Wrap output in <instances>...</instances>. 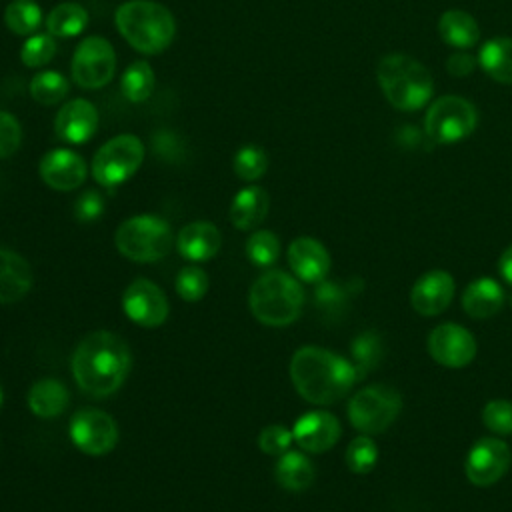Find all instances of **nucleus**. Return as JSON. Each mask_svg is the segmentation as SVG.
Listing matches in <instances>:
<instances>
[{
  "label": "nucleus",
  "mask_w": 512,
  "mask_h": 512,
  "mask_svg": "<svg viewBox=\"0 0 512 512\" xmlns=\"http://www.w3.org/2000/svg\"><path fill=\"white\" fill-rule=\"evenodd\" d=\"M72 78L80 88L96 90L106 86L116 72V52L102 36L84 38L72 54Z\"/></svg>",
  "instance_id": "9d476101"
},
{
  "label": "nucleus",
  "mask_w": 512,
  "mask_h": 512,
  "mask_svg": "<svg viewBox=\"0 0 512 512\" xmlns=\"http://www.w3.org/2000/svg\"><path fill=\"white\" fill-rule=\"evenodd\" d=\"M40 178L54 190L68 192L78 188L86 180V162L80 154L68 148H56L44 154L40 160Z\"/></svg>",
  "instance_id": "dca6fc26"
},
{
  "label": "nucleus",
  "mask_w": 512,
  "mask_h": 512,
  "mask_svg": "<svg viewBox=\"0 0 512 512\" xmlns=\"http://www.w3.org/2000/svg\"><path fill=\"white\" fill-rule=\"evenodd\" d=\"M376 74L386 100L398 110H418L432 96L434 84L430 72L406 54L384 56Z\"/></svg>",
  "instance_id": "39448f33"
},
{
  "label": "nucleus",
  "mask_w": 512,
  "mask_h": 512,
  "mask_svg": "<svg viewBox=\"0 0 512 512\" xmlns=\"http://www.w3.org/2000/svg\"><path fill=\"white\" fill-rule=\"evenodd\" d=\"M144 160V144L134 134H118L110 138L92 158V176L102 186H118L126 182Z\"/></svg>",
  "instance_id": "6e6552de"
},
{
  "label": "nucleus",
  "mask_w": 512,
  "mask_h": 512,
  "mask_svg": "<svg viewBox=\"0 0 512 512\" xmlns=\"http://www.w3.org/2000/svg\"><path fill=\"white\" fill-rule=\"evenodd\" d=\"M498 270H500V276L512 286V244L502 252L498 260Z\"/></svg>",
  "instance_id": "c03bdc74"
},
{
  "label": "nucleus",
  "mask_w": 512,
  "mask_h": 512,
  "mask_svg": "<svg viewBox=\"0 0 512 512\" xmlns=\"http://www.w3.org/2000/svg\"><path fill=\"white\" fill-rule=\"evenodd\" d=\"M378 460V448L372 438L358 436L354 438L346 448V466L354 474H368L376 466Z\"/></svg>",
  "instance_id": "f704fd0d"
},
{
  "label": "nucleus",
  "mask_w": 512,
  "mask_h": 512,
  "mask_svg": "<svg viewBox=\"0 0 512 512\" xmlns=\"http://www.w3.org/2000/svg\"><path fill=\"white\" fill-rule=\"evenodd\" d=\"M232 166H234V172L238 178L252 182V180H258L266 172L268 156L260 146L246 144L236 152Z\"/></svg>",
  "instance_id": "473e14b6"
},
{
  "label": "nucleus",
  "mask_w": 512,
  "mask_h": 512,
  "mask_svg": "<svg viewBox=\"0 0 512 512\" xmlns=\"http://www.w3.org/2000/svg\"><path fill=\"white\" fill-rule=\"evenodd\" d=\"M352 294H354L352 284L342 286L338 282H328L324 278L318 282V288H316V306L326 314H338L346 308V302Z\"/></svg>",
  "instance_id": "c9c22d12"
},
{
  "label": "nucleus",
  "mask_w": 512,
  "mask_h": 512,
  "mask_svg": "<svg viewBox=\"0 0 512 512\" xmlns=\"http://www.w3.org/2000/svg\"><path fill=\"white\" fill-rule=\"evenodd\" d=\"M504 306L502 286L488 276L472 280L462 292V308L470 318H490Z\"/></svg>",
  "instance_id": "4be33fe9"
},
{
  "label": "nucleus",
  "mask_w": 512,
  "mask_h": 512,
  "mask_svg": "<svg viewBox=\"0 0 512 512\" xmlns=\"http://www.w3.org/2000/svg\"><path fill=\"white\" fill-rule=\"evenodd\" d=\"M276 480L290 492H302L314 482V464L296 450H286L276 462Z\"/></svg>",
  "instance_id": "393cba45"
},
{
  "label": "nucleus",
  "mask_w": 512,
  "mask_h": 512,
  "mask_svg": "<svg viewBox=\"0 0 512 512\" xmlns=\"http://www.w3.org/2000/svg\"><path fill=\"white\" fill-rule=\"evenodd\" d=\"M288 264L304 282H320L330 270V254L322 242L302 236L288 248Z\"/></svg>",
  "instance_id": "6ab92c4d"
},
{
  "label": "nucleus",
  "mask_w": 512,
  "mask_h": 512,
  "mask_svg": "<svg viewBox=\"0 0 512 512\" xmlns=\"http://www.w3.org/2000/svg\"><path fill=\"white\" fill-rule=\"evenodd\" d=\"M0 406H2V388H0Z\"/></svg>",
  "instance_id": "a18cd8bd"
},
{
  "label": "nucleus",
  "mask_w": 512,
  "mask_h": 512,
  "mask_svg": "<svg viewBox=\"0 0 512 512\" xmlns=\"http://www.w3.org/2000/svg\"><path fill=\"white\" fill-rule=\"evenodd\" d=\"M246 254L256 266H270L278 260L280 240L270 230H256L246 242Z\"/></svg>",
  "instance_id": "72a5a7b5"
},
{
  "label": "nucleus",
  "mask_w": 512,
  "mask_h": 512,
  "mask_svg": "<svg viewBox=\"0 0 512 512\" xmlns=\"http://www.w3.org/2000/svg\"><path fill=\"white\" fill-rule=\"evenodd\" d=\"M220 244V230L210 222H190L178 232L176 238L178 252L192 262L210 260L220 250Z\"/></svg>",
  "instance_id": "aec40b11"
},
{
  "label": "nucleus",
  "mask_w": 512,
  "mask_h": 512,
  "mask_svg": "<svg viewBox=\"0 0 512 512\" xmlns=\"http://www.w3.org/2000/svg\"><path fill=\"white\" fill-rule=\"evenodd\" d=\"M98 110L92 102L84 98H74L66 102L54 120V130L60 140L68 144H84L96 134Z\"/></svg>",
  "instance_id": "a211bd4d"
},
{
  "label": "nucleus",
  "mask_w": 512,
  "mask_h": 512,
  "mask_svg": "<svg viewBox=\"0 0 512 512\" xmlns=\"http://www.w3.org/2000/svg\"><path fill=\"white\" fill-rule=\"evenodd\" d=\"M88 26V12L76 2H62L46 16L48 34L58 38L78 36Z\"/></svg>",
  "instance_id": "cd10ccee"
},
{
  "label": "nucleus",
  "mask_w": 512,
  "mask_h": 512,
  "mask_svg": "<svg viewBox=\"0 0 512 512\" xmlns=\"http://www.w3.org/2000/svg\"><path fill=\"white\" fill-rule=\"evenodd\" d=\"M4 24L18 36H28L42 24V8L34 0H12L4 10Z\"/></svg>",
  "instance_id": "7c9ffc66"
},
{
  "label": "nucleus",
  "mask_w": 512,
  "mask_h": 512,
  "mask_svg": "<svg viewBox=\"0 0 512 512\" xmlns=\"http://www.w3.org/2000/svg\"><path fill=\"white\" fill-rule=\"evenodd\" d=\"M510 460V448L504 440L480 438L474 442L466 456L464 472L474 486L484 488L498 482L508 472Z\"/></svg>",
  "instance_id": "f8f14e48"
},
{
  "label": "nucleus",
  "mask_w": 512,
  "mask_h": 512,
  "mask_svg": "<svg viewBox=\"0 0 512 512\" xmlns=\"http://www.w3.org/2000/svg\"><path fill=\"white\" fill-rule=\"evenodd\" d=\"M402 396L388 384H370L348 402V420L364 434H380L398 418Z\"/></svg>",
  "instance_id": "0eeeda50"
},
{
  "label": "nucleus",
  "mask_w": 512,
  "mask_h": 512,
  "mask_svg": "<svg viewBox=\"0 0 512 512\" xmlns=\"http://www.w3.org/2000/svg\"><path fill=\"white\" fill-rule=\"evenodd\" d=\"M68 88H70L68 80L56 70L38 72L30 82L32 98L44 106H52L64 100L68 94Z\"/></svg>",
  "instance_id": "2f4dec72"
},
{
  "label": "nucleus",
  "mask_w": 512,
  "mask_h": 512,
  "mask_svg": "<svg viewBox=\"0 0 512 512\" xmlns=\"http://www.w3.org/2000/svg\"><path fill=\"white\" fill-rule=\"evenodd\" d=\"M70 438L88 456L108 454L118 442L116 420L98 408H80L70 420Z\"/></svg>",
  "instance_id": "9b49d317"
},
{
  "label": "nucleus",
  "mask_w": 512,
  "mask_h": 512,
  "mask_svg": "<svg viewBox=\"0 0 512 512\" xmlns=\"http://www.w3.org/2000/svg\"><path fill=\"white\" fill-rule=\"evenodd\" d=\"M56 54V42L52 34H32L20 50V58L26 66L38 68L48 64Z\"/></svg>",
  "instance_id": "e433bc0d"
},
{
  "label": "nucleus",
  "mask_w": 512,
  "mask_h": 512,
  "mask_svg": "<svg viewBox=\"0 0 512 512\" xmlns=\"http://www.w3.org/2000/svg\"><path fill=\"white\" fill-rule=\"evenodd\" d=\"M294 436L288 428H284L282 424H270L266 428H262L260 436H258V446L262 452L270 454V456H282L290 444H292Z\"/></svg>",
  "instance_id": "ea45409f"
},
{
  "label": "nucleus",
  "mask_w": 512,
  "mask_h": 512,
  "mask_svg": "<svg viewBox=\"0 0 512 512\" xmlns=\"http://www.w3.org/2000/svg\"><path fill=\"white\" fill-rule=\"evenodd\" d=\"M32 278V268L20 254L0 248V304L24 298L32 288Z\"/></svg>",
  "instance_id": "412c9836"
},
{
  "label": "nucleus",
  "mask_w": 512,
  "mask_h": 512,
  "mask_svg": "<svg viewBox=\"0 0 512 512\" xmlns=\"http://www.w3.org/2000/svg\"><path fill=\"white\" fill-rule=\"evenodd\" d=\"M438 32L446 44L460 50L474 46L480 38V28L476 20L462 10L444 12L438 22Z\"/></svg>",
  "instance_id": "a878e982"
},
{
  "label": "nucleus",
  "mask_w": 512,
  "mask_h": 512,
  "mask_svg": "<svg viewBox=\"0 0 512 512\" xmlns=\"http://www.w3.org/2000/svg\"><path fill=\"white\" fill-rule=\"evenodd\" d=\"M446 68H448V72L454 74V76L470 74L472 68H474V58L468 56V54H464V52H456V54H452V56L448 58Z\"/></svg>",
  "instance_id": "37998d69"
},
{
  "label": "nucleus",
  "mask_w": 512,
  "mask_h": 512,
  "mask_svg": "<svg viewBox=\"0 0 512 512\" xmlns=\"http://www.w3.org/2000/svg\"><path fill=\"white\" fill-rule=\"evenodd\" d=\"M290 378L296 392L318 406L338 402L360 380L352 362L318 346H302L294 352Z\"/></svg>",
  "instance_id": "f03ea898"
},
{
  "label": "nucleus",
  "mask_w": 512,
  "mask_h": 512,
  "mask_svg": "<svg viewBox=\"0 0 512 512\" xmlns=\"http://www.w3.org/2000/svg\"><path fill=\"white\" fill-rule=\"evenodd\" d=\"M428 354L446 368L468 366L476 356L474 336L456 322H444L428 334Z\"/></svg>",
  "instance_id": "ddd939ff"
},
{
  "label": "nucleus",
  "mask_w": 512,
  "mask_h": 512,
  "mask_svg": "<svg viewBox=\"0 0 512 512\" xmlns=\"http://www.w3.org/2000/svg\"><path fill=\"white\" fill-rule=\"evenodd\" d=\"M452 296L454 278L444 270H430L414 282L410 290V304L422 316H436L448 308Z\"/></svg>",
  "instance_id": "f3484780"
},
{
  "label": "nucleus",
  "mask_w": 512,
  "mask_h": 512,
  "mask_svg": "<svg viewBox=\"0 0 512 512\" xmlns=\"http://www.w3.org/2000/svg\"><path fill=\"white\" fill-rule=\"evenodd\" d=\"M68 388L54 378H42L28 392V406L38 418H54L68 408Z\"/></svg>",
  "instance_id": "b1692460"
},
{
  "label": "nucleus",
  "mask_w": 512,
  "mask_h": 512,
  "mask_svg": "<svg viewBox=\"0 0 512 512\" xmlns=\"http://www.w3.org/2000/svg\"><path fill=\"white\" fill-rule=\"evenodd\" d=\"M252 314L266 326L292 324L304 306V290L296 278L282 270L258 276L248 294Z\"/></svg>",
  "instance_id": "20e7f679"
},
{
  "label": "nucleus",
  "mask_w": 512,
  "mask_h": 512,
  "mask_svg": "<svg viewBox=\"0 0 512 512\" xmlns=\"http://www.w3.org/2000/svg\"><path fill=\"white\" fill-rule=\"evenodd\" d=\"M476 108L460 96L438 98L426 114V134L438 144H452L466 138L476 126Z\"/></svg>",
  "instance_id": "1a4fd4ad"
},
{
  "label": "nucleus",
  "mask_w": 512,
  "mask_h": 512,
  "mask_svg": "<svg viewBox=\"0 0 512 512\" xmlns=\"http://www.w3.org/2000/svg\"><path fill=\"white\" fill-rule=\"evenodd\" d=\"M480 66L502 84H512V38H492L480 48Z\"/></svg>",
  "instance_id": "bb28decb"
},
{
  "label": "nucleus",
  "mask_w": 512,
  "mask_h": 512,
  "mask_svg": "<svg viewBox=\"0 0 512 512\" xmlns=\"http://www.w3.org/2000/svg\"><path fill=\"white\" fill-rule=\"evenodd\" d=\"M20 142H22L20 122L12 114L0 110V158H8L10 154H14Z\"/></svg>",
  "instance_id": "a19ab883"
},
{
  "label": "nucleus",
  "mask_w": 512,
  "mask_h": 512,
  "mask_svg": "<svg viewBox=\"0 0 512 512\" xmlns=\"http://www.w3.org/2000/svg\"><path fill=\"white\" fill-rule=\"evenodd\" d=\"M114 22L124 40L142 54H160L176 34L172 12L154 0H128L120 4Z\"/></svg>",
  "instance_id": "7ed1b4c3"
},
{
  "label": "nucleus",
  "mask_w": 512,
  "mask_h": 512,
  "mask_svg": "<svg viewBox=\"0 0 512 512\" xmlns=\"http://www.w3.org/2000/svg\"><path fill=\"white\" fill-rule=\"evenodd\" d=\"M70 366L78 388L102 398L114 394L124 384L132 368V354L122 338L96 330L80 340Z\"/></svg>",
  "instance_id": "f257e3e1"
},
{
  "label": "nucleus",
  "mask_w": 512,
  "mask_h": 512,
  "mask_svg": "<svg viewBox=\"0 0 512 512\" xmlns=\"http://www.w3.org/2000/svg\"><path fill=\"white\" fill-rule=\"evenodd\" d=\"M104 212V198L96 190H86L76 198L74 214L80 222H94Z\"/></svg>",
  "instance_id": "79ce46f5"
},
{
  "label": "nucleus",
  "mask_w": 512,
  "mask_h": 512,
  "mask_svg": "<svg viewBox=\"0 0 512 512\" xmlns=\"http://www.w3.org/2000/svg\"><path fill=\"white\" fill-rule=\"evenodd\" d=\"M482 422L494 434H512V402L508 400H490L482 408Z\"/></svg>",
  "instance_id": "58836bf2"
},
{
  "label": "nucleus",
  "mask_w": 512,
  "mask_h": 512,
  "mask_svg": "<svg viewBox=\"0 0 512 512\" xmlns=\"http://www.w3.org/2000/svg\"><path fill=\"white\" fill-rule=\"evenodd\" d=\"M122 94L130 102H144L152 94L154 88V70L146 60L132 62L120 80Z\"/></svg>",
  "instance_id": "c756f323"
},
{
  "label": "nucleus",
  "mask_w": 512,
  "mask_h": 512,
  "mask_svg": "<svg viewBox=\"0 0 512 512\" xmlns=\"http://www.w3.org/2000/svg\"><path fill=\"white\" fill-rule=\"evenodd\" d=\"M208 290V276L200 266H184L176 276V292L188 302L200 300Z\"/></svg>",
  "instance_id": "4c0bfd02"
},
{
  "label": "nucleus",
  "mask_w": 512,
  "mask_h": 512,
  "mask_svg": "<svg viewBox=\"0 0 512 512\" xmlns=\"http://www.w3.org/2000/svg\"><path fill=\"white\" fill-rule=\"evenodd\" d=\"M340 434H342V428L338 418L326 410H312L302 414L292 428V436L296 444L310 454H320L330 450L338 442Z\"/></svg>",
  "instance_id": "2eb2a0df"
},
{
  "label": "nucleus",
  "mask_w": 512,
  "mask_h": 512,
  "mask_svg": "<svg viewBox=\"0 0 512 512\" xmlns=\"http://www.w3.org/2000/svg\"><path fill=\"white\" fill-rule=\"evenodd\" d=\"M122 256L134 262L162 260L172 246V232L166 220L154 214L132 216L122 222L114 236Z\"/></svg>",
  "instance_id": "423d86ee"
},
{
  "label": "nucleus",
  "mask_w": 512,
  "mask_h": 512,
  "mask_svg": "<svg viewBox=\"0 0 512 512\" xmlns=\"http://www.w3.org/2000/svg\"><path fill=\"white\" fill-rule=\"evenodd\" d=\"M350 352H352V360H354L352 364L358 372V378H364L368 372H372L380 364L384 356V346L376 332L366 330L352 340Z\"/></svg>",
  "instance_id": "c85d7f7f"
},
{
  "label": "nucleus",
  "mask_w": 512,
  "mask_h": 512,
  "mask_svg": "<svg viewBox=\"0 0 512 512\" xmlns=\"http://www.w3.org/2000/svg\"><path fill=\"white\" fill-rule=\"evenodd\" d=\"M268 206L270 200L264 188L246 186L232 200L230 220L238 230H252L266 218Z\"/></svg>",
  "instance_id": "5701e85b"
},
{
  "label": "nucleus",
  "mask_w": 512,
  "mask_h": 512,
  "mask_svg": "<svg viewBox=\"0 0 512 512\" xmlns=\"http://www.w3.org/2000/svg\"><path fill=\"white\" fill-rule=\"evenodd\" d=\"M126 316L144 328H156L168 318V300L164 292L146 278H136L122 296Z\"/></svg>",
  "instance_id": "4468645a"
}]
</instances>
